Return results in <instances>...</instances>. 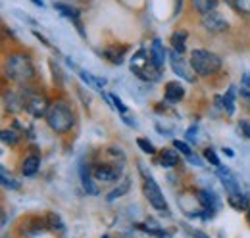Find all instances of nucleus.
Listing matches in <instances>:
<instances>
[{
  "instance_id": "nucleus-16",
  "label": "nucleus",
  "mask_w": 250,
  "mask_h": 238,
  "mask_svg": "<svg viewBox=\"0 0 250 238\" xmlns=\"http://www.w3.org/2000/svg\"><path fill=\"white\" fill-rule=\"evenodd\" d=\"M235 98H237V87L235 85H231L227 92H225V96L221 98V102H223V112L227 114V116H233L235 114Z\"/></svg>"
},
{
  "instance_id": "nucleus-26",
  "label": "nucleus",
  "mask_w": 250,
  "mask_h": 238,
  "mask_svg": "<svg viewBox=\"0 0 250 238\" xmlns=\"http://www.w3.org/2000/svg\"><path fill=\"white\" fill-rule=\"evenodd\" d=\"M48 227H50L52 231H58V233H63V231H65L60 215H56V213H48Z\"/></svg>"
},
{
  "instance_id": "nucleus-40",
  "label": "nucleus",
  "mask_w": 250,
  "mask_h": 238,
  "mask_svg": "<svg viewBox=\"0 0 250 238\" xmlns=\"http://www.w3.org/2000/svg\"><path fill=\"white\" fill-rule=\"evenodd\" d=\"M247 219H249V223H250V208L247 209Z\"/></svg>"
},
{
  "instance_id": "nucleus-21",
  "label": "nucleus",
  "mask_w": 250,
  "mask_h": 238,
  "mask_svg": "<svg viewBox=\"0 0 250 238\" xmlns=\"http://www.w3.org/2000/svg\"><path fill=\"white\" fill-rule=\"evenodd\" d=\"M190 2H192L194 10H198L202 16H204V14L214 12V10H216V6H218V0H190Z\"/></svg>"
},
{
  "instance_id": "nucleus-3",
  "label": "nucleus",
  "mask_w": 250,
  "mask_h": 238,
  "mask_svg": "<svg viewBox=\"0 0 250 238\" xmlns=\"http://www.w3.org/2000/svg\"><path fill=\"white\" fill-rule=\"evenodd\" d=\"M129 69H131V73L137 75L139 79L150 81V83H156L158 79H160V75H162V69L154 63L152 56L148 58V54H146L145 48H141L139 52L133 54V58L129 61Z\"/></svg>"
},
{
  "instance_id": "nucleus-22",
  "label": "nucleus",
  "mask_w": 250,
  "mask_h": 238,
  "mask_svg": "<svg viewBox=\"0 0 250 238\" xmlns=\"http://www.w3.org/2000/svg\"><path fill=\"white\" fill-rule=\"evenodd\" d=\"M185 40H187V31H177L173 37H171V46L177 54H183L185 52Z\"/></svg>"
},
{
  "instance_id": "nucleus-32",
  "label": "nucleus",
  "mask_w": 250,
  "mask_h": 238,
  "mask_svg": "<svg viewBox=\"0 0 250 238\" xmlns=\"http://www.w3.org/2000/svg\"><path fill=\"white\" fill-rule=\"evenodd\" d=\"M108 100H110V102L116 106V110H118L120 114H127V106H125L124 102L118 98V94H110V96H108Z\"/></svg>"
},
{
  "instance_id": "nucleus-25",
  "label": "nucleus",
  "mask_w": 250,
  "mask_h": 238,
  "mask_svg": "<svg viewBox=\"0 0 250 238\" xmlns=\"http://www.w3.org/2000/svg\"><path fill=\"white\" fill-rule=\"evenodd\" d=\"M0 175H2V184H4V188H12V190L20 188V182H18L16 178H12V175H8V169H6V167L0 169Z\"/></svg>"
},
{
  "instance_id": "nucleus-18",
  "label": "nucleus",
  "mask_w": 250,
  "mask_h": 238,
  "mask_svg": "<svg viewBox=\"0 0 250 238\" xmlns=\"http://www.w3.org/2000/svg\"><path fill=\"white\" fill-rule=\"evenodd\" d=\"M227 202H229L231 208L237 209V211H245V209L250 208L249 198H247L243 192H239V194H229V196H227Z\"/></svg>"
},
{
  "instance_id": "nucleus-4",
  "label": "nucleus",
  "mask_w": 250,
  "mask_h": 238,
  "mask_svg": "<svg viewBox=\"0 0 250 238\" xmlns=\"http://www.w3.org/2000/svg\"><path fill=\"white\" fill-rule=\"evenodd\" d=\"M190 67L202 77H210L221 67V58L210 50H194L190 54Z\"/></svg>"
},
{
  "instance_id": "nucleus-28",
  "label": "nucleus",
  "mask_w": 250,
  "mask_h": 238,
  "mask_svg": "<svg viewBox=\"0 0 250 238\" xmlns=\"http://www.w3.org/2000/svg\"><path fill=\"white\" fill-rule=\"evenodd\" d=\"M239 90H241V96H243V98H250V71H247V73L243 75Z\"/></svg>"
},
{
  "instance_id": "nucleus-37",
  "label": "nucleus",
  "mask_w": 250,
  "mask_h": 238,
  "mask_svg": "<svg viewBox=\"0 0 250 238\" xmlns=\"http://www.w3.org/2000/svg\"><path fill=\"white\" fill-rule=\"evenodd\" d=\"M194 238H210V237L204 235V233H194Z\"/></svg>"
},
{
  "instance_id": "nucleus-9",
  "label": "nucleus",
  "mask_w": 250,
  "mask_h": 238,
  "mask_svg": "<svg viewBox=\"0 0 250 238\" xmlns=\"http://www.w3.org/2000/svg\"><path fill=\"white\" fill-rule=\"evenodd\" d=\"M27 96H29V94L8 90V92L4 94V104H6V110H8V112H12V114L21 112V110L27 106Z\"/></svg>"
},
{
  "instance_id": "nucleus-31",
  "label": "nucleus",
  "mask_w": 250,
  "mask_h": 238,
  "mask_svg": "<svg viewBox=\"0 0 250 238\" xmlns=\"http://www.w3.org/2000/svg\"><path fill=\"white\" fill-rule=\"evenodd\" d=\"M204 158H206V161L208 163H212L214 167H219V158H218V154L214 152L212 148H206L204 150Z\"/></svg>"
},
{
  "instance_id": "nucleus-41",
  "label": "nucleus",
  "mask_w": 250,
  "mask_h": 238,
  "mask_svg": "<svg viewBox=\"0 0 250 238\" xmlns=\"http://www.w3.org/2000/svg\"><path fill=\"white\" fill-rule=\"evenodd\" d=\"M102 238H110V237H108V235H104V237H102Z\"/></svg>"
},
{
  "instance_id": "nucleus-38",
  "label": "nucleus",
  "mask_w": 250,
  "mask_h": 238,
  "mask_svg": "<svg viewBox=\"0 0 250 238\" xmlns=\"http://www.w3.org/2000/svg\"><path fill=\"white\" fill-rule=\"evenodd\" d=\"M33 4H37V6H44V2L42 0H31Z\"/></svg>"
},
{
  "instance_id": "nucleus-5",
  "label": "nucleus",
  "mask_w": 250,
  "mask_h": 238,
  "mask_svg": "<svg viewBox=\"0 0 250 238\" xmlns=\"http://www.w3.org/2000/svg\"><path fill=\"white\" fill-rule=\"evenodd\" d=\"M139 167H141V175L145 178L143 190H145V196H146V200L150 202V206L154 209H160V211L167 209L166 198H164V194H162V190H160V186H158V182L154 180V177L143 167V163H139Z\"/></svg>"
},
{
  "instance_id": "nucleus-13",
  "label": "nucleus",
  "mask_w": 250,
  "mask_h": 238,
  "mask_svg": "<svg viewBox=\"0 0 250 238\" xmlns=\"http://www.w3.org/2000/svg\"><path fill=\"white\" fill-rule=\"evenodd\" d=\"M185 98V89L179 85V81H169L166 83V100L167 102H179Z\"/></svg>"
},
{
  "instance_id": "nucleus-12",
  "label": "nucleus",
  "mask_w": 250,
  "mask_h": 238,
  "mask_svg": "<svg viewBox=\"0 0 250 238\" xmlns=\"http://www.w3.org/2000/svg\"><path fill=\"white\" fill-rule=\"evenodd\" d=\"M169 63H171V69H173V73H175V75L183 77V79L188 81V83H194V77L190 75V71L187 69L185 61L181 60V56H177V52H175V50H173V52H169Z\"/></svg>"
},
{
  "instance_id": "nucleus-6",
  "label": "nucleus",
  "mask_w": 250,
  "mask_h": 238,
  "mask_svg": "<svg viewBox=\"0 0 250 238\" xmlns=\"http://www.w3.org/2000/svg\"><path fill=\"white\" fill-rule=\"evenodd\" d=\"M48 108H50V104H48V100H46L44 96H41V94H37V92H29L25 110L31 114L33 118H37V119L44 118L46 112H48Z\"/></svg>"
},
{
  "instance_id": "nucleus-36",
  "label": "nucleus",
  "mask_w": 250,
  "mask_h": 238,
  "mask_svg": "<svg viewBox=\"0 0 250 238\" xmlns=\"http://www.w3.org/2000/svg\"><path fill=\"white\" fill-rule=\"evenodd\" d=\"M223 154H225L227 158H235V152H233L231 148H223Z\"/></svg>"
},
{
  "instance_id": "nucleus-8",
  "label": "nucleus",
  "mask_w": 250,
  "mask_h": 238,
  "mask_svg": "<svg viewBox=\"0 0 250 238\" xmlns=\"http://www.w3.org/2000/svg\"><path fill=\"white\" fill-rule=\"evenodd\" d=\"M200 21H202V27L206 31H210V33H223V31H227V27H229V23L225 21V18H221L218 12L204 14Z\"/></svg>"
},
{
  "instance_id": "nucleus-1",
  "label": "nucleus",
  "mask_w": 250,
  "mask_h": 238,
  "mask_svg": "<svg viewBox=\"0 0 250 238\" xmlns=\"http://www.w3.org/2000/svg\"><path fill=\"white\" fill-rule=\"evenodd\" d=\"M6 77L18 85H25L35 79V67L29 56L25 54H12L6 58V65H4Z\"/></svg>"
},
{
  "instance_id": "nucleus-14",
  "label": "nucleus",
  "mask_w": 250,
  "mask_h": 238,
  "mask_svg": "<svg viewBox=\"0 0 250 238\" xmlns=\"http://www.w3.org/2000/svg\"><path fill=\"white\" fill-rule=\"evenodd\" d=\"M150 56H152V60H154V63H156L158 67L162 69V67H164V63H166V58H167V52H166L164 42H162L160 39H154V40H152V46H150Z\"/></svg>"
},
{
  "instance_id": "nucleus-20",
  "label": "nucleus",
  "mask_w": 250,
  "mask_h": 238,
  "mask_svg": "<svg viewBox=\"0 0 250 238\" xmlns=\"http://www.w3.org/2000/svg\"><path fill=\"white\" fill-rule=\"evenodd\" d=\"M160 163L164 167H175L179 163V156L173 150H162L160 152Z\"/></svg>"
},
{
  "instance_id": "nucleus-27",
  "label": "nucleus",
  "mask_w": 250,
  "mask_h": 238,
  "mask_svg": "<svg viewBox=\"0 0 250 238\" xmlns=\"http://www.w3.org/2000/svg\"><path fill=\"white\" fill-rule=\"evenodd\" d=\"M127 190H129V178H125L124 182H122V186H120V188H116V190H112V192H110V194L106 196V200H108V202H114L116 198H120V196H124V194H125V192H127Z\"/></svg>"
},
{
  "instance_id": "nucleus-29",
  "label": "nucleus",
  "mask_w": 250,
  "mask_h": 238,
  "mask_svg": "<svg viewBox=\"0 0 250 238\" xmlns=\"http://www.w3.org/2000/svg\"><path fill=\"white\" fill-rule=\"evenodd\" d=\"M173 148L177 150V152H181L185 158H188V156L192 154V150H190V146H188L187 142H183V140H177V139L173 140Z\"/></svg>"
},
{
  "instance_id": "nucleus-24",
  "label": "nucleus",
  "mask_w": 250,
  "mask_h": 238,
  "mask_svg": "<svg viewBox=\"0 0 250 238\" xmlns=\"http://www.w3.org/2000/svg\"><path fill=\"white\" fill-rule=\"evenodd\" d=\"M0 139H2L4 144H10V146H16L20 142V135L16 131H12V129H4L0 133Z\"/></svg>"
},
{
  "instance_id": "nucleus-19",
  "label": "nucleus",
  "mask_w": 250,
  "mask_h": 238,
  "mask_svg": "<svg viewBox=\"0 0 250 238\" xmlns=\"http://www.w3.org/2000/svg\"><path fill=\"white\" fill-rule=\"evenodd\" d=\"M39 167H41V159H39L37 156H29V158H25L23 163H21V173H23L25 177H33V175L39 171Z\"/></svg>"
},
{
  "instance_id": "nucleus-11",
  "label": "nucleus",
  "mask_w": 250,
  "mask_h": 238,
  "mask_svg": "<svg viewBox=\"0 0 250 238\" xmlns=\"http://www.w3.org/2000/svg\"><path fill=\"white\" fill-rule=\"evenodd\" d=\"M218 177L221 180V184L225 186V190H227V194H239L241 192V184H239V180L237 177L229 171V167H218Z\"/></svg>"
},
{
  "instance_id": "nucleus-15",
  "label": "nucleus",
  "mask_w": 250,
  "mask_h": 238,
  "mask_svg": "<svg viewBox=\"0 0 250 238\" xmlns=\"http://www.w3.org/2000/svg\"><path fill=\"white\" fill-rule=\"evenodd\" d=\"M54 8L62 14L63 18L73 20V21L77 23V27L81 29V23H79V10H77V8H73L71 4H65V2H56V4H54Z\"/></svg>"
},
{
  "instance_id": "nucleus-39",
  "label": "nucleus",
  "mask_w": 250,
  "mask_h": 238,
  "mask_svg": "<svg viewBox=\"0 0 250 238\" xmlns=\"http://www.w3.org/2000/svg\"><path fill=\"white\" fill-rule=\"evenodd\" d=\"M71 2H79V4H87L89 0H69V4H71Z\"/></svg>"
},
{
  "instance_id": "nucleus-17",
  "label": "nucleus",
  "mask_w": 250,
  "mask_h": 238,
  "mask_svg": "<svg viewBox=\"0 0 250 238\" xmlns=\"http://www.w3.org/2000/svg\"><path fill=\"white\" fill-rule=\"evenodd\" d=\"M93 169L91 167H81V182H83V188H85V192L87 194H98V188L93 184Z\"/></svg>"
},
{
  "instance_id": "nucleus-2",
  "label": "nucleus",
  "mask_w": 250,
  "mask_h": 238,
  "mask_svg": "<svg viewBox=\"0 0 250 238\" xmlns=\"http://www.w3.org/2000/svg\"><path fill=\"white\" fill-rule=\"evenodd\" d=\"M44 119H46L48 127H50L54 133H58V135H63V133L71 131L73 125H75V116H73L71 108H69L67 104H63V102L50 104V108H48Z\"/></svg>"
},
{
  "instance_id": "nucleus-30",
  "label": "nucleus",
  "mask_w": 250,
  "mask_h": 238,
  "mask_svg": "<svg viewBox=\"0 0 250 238\" xmlns=\"http://www.w3.org/2000/svg\"><path fill=\"white\" fill-rule=\"evenodd\" d=\"M137 144H139V148L143 150L145 154H156L154 144H152V142H148L146 139H137Z\"/></svg>"
},
{
  "instance_id": "nucleus-33",
  "label": "nucleus",
  "mask_w": 250,
  "mask_h": 238,
  "mask_svg": "<svg viewBox=\"0 0 250 238\" xmlns=\"http://www.w3.org/2000/svg\"><path fill=\"white\" fill-rule=\"evenodd\" d=\"M239 131H241V135H243L245 139H249L250 140V121L249 119H241V121H239Z\"/></svg>"
},
{
  "instance_id": "nucleus-10",
  "label": "nucleus",
  "mask_w": 250,
  "mask_h": 238,
  "mask_svg": "<svg viewBox=\"0 0 250 238\" xmlns=\"http://www.w3.org/2000/svg\"><path fill=\"white\" fill-rule=\"evenodd\" d=\"M93 177L98 182H114L122 177V169L114 165H96L93 169Z\"/></svg>"
},
{
  "instance_id": "nucleus-35",
  "label": "nucleus",
  "mask_w": 250,
  "mask_h": 238,
  "mask_svg": "<svg viewBox=\"0 0 250 238\" xmlns=\"http://www.w3.org/2000/svg\"><path fill=\"white\" fill-rule=\"evenodd\" d=\"M196 133H198V127H196V125H192V127L187 131V135H185L188 142H196Z\"/></svg>"
},
{
  "instance_id": "nucleus-7",
  "label": "nucleus",
  "mask_w": 250,
  "mask_h": 238,
  "mask_svg": "<svg viewBox=\"0 0 250 238\" xmlns=\"http://www.w3.org/2000/svg\"><path fill=\"white\" fill-rule=\"evenodd\" d=\"M198 202L204 208L202 215L204 219H212V215L216 213V209L219 208V198L212 192V190H198Z\"/></svg>"
},
{
  "instance_id": "nucleus-23",
  "label": "nucleus",
  "mask_w": 250,
  "mask_h": 238,
  "mask_svg": "<svg viewBox=\"0 0 250 238\" xmlns=\"http://www.w3.org/2000/svg\"><path fill=\"white\" fill-rule=\"evenodd\" d=\"M77 73L81 75V79L87 83V85H91L94 89H102L104 85H106V79H100V77H94L91 73H87V71H83V69H77Z\"/></svg>"
},
{
  "instance_id": "nucleus-34",
  "label": "nucleus",
  "mask_w": 250,
  "mask_h": 238,
  "mask_svg": "<svg viewBox=\"0 0 250 238\" xmlns=\"http://www.w3.org/2000/svg\"><path fill=\"white\" fill-rule=\"evenodd\" d=\"M235 6H237L239 12L250 16V0H235Z\"/></svg>"
}]
</instances>
